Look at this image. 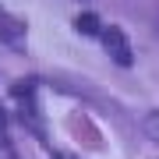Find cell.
Masks as SVG:
<instances>
[{
  "mask_svg": "<svg viewBox=\"0 0 159 159\" xmlns=\"http://www.w3.org/2000/svg\"><path fill=\"white\" fill-rule=\"evenodd\" d=\"M0 43H7V46H21L25 43V21H18L4 7H0Z\"/></svg>",
  "mask_w": 159,
  "mask_h": 159,
  "instance_id": "2",
  "label": "cell"
},
{
  "mask_svg": "<svg viewBox=\"0 0 159 159\" xmlns=\"http://www.w3.org/2000/svg\"><path fill=\"white\" fill-rule=\"evenodd\" d=\"M142 131L148 138H152V142L159 145V110H152V113H145V120H142Z\"/></svg>",
  "mask_w": 159,
  "mask_h": 159,
  "instance_id": "4",
  "label": "cell"
},
{
  "mask_svg": "<svg viewBox=\"0 0 159 159\" xmlns=\"http://www.w3.org/2000/svg\"><path fill=\"white\" fill-rule=\"evenodd\" d=\"M102 46H106V53H110V60L120 64V67H131L134 64V50H131V43H127V35L117 29V25H110V29H102Z\"/></svg>",
  "mask_w": 159,
  "mask_h": 159,
  "instance_id": "1",
  "label": "cell"
},
{
  "mask_svg": "<svg viewBox=\"0 0 159 159\" xmlns=\"http://www.w3.org/2000/svg\"><path fill=\"white\" fill-rule=\"evenodd\" d=\"M74 29H78V32H85V35H96V32H102L96 14H78V18H74Z\"/></svg>",
  "mask_w": 159,
  "mask_h": 159,
  "instance_id": "3",
  "label": "cell"
}]
</instances>
